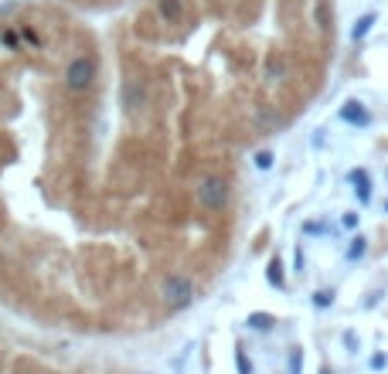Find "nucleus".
<instances>
[{"mask_svg":"<svg viewBox=\"0 0 388 374\" xmlns=\"http://www.w3.org/2000/svg\"><path fill=\"white\" fill-rule=\"evenodd\" d=\"M99 75V62L93 55H79V58H72L69 62V68H65V75H62V82H65V89L69 92H86V89H93V82H96Z\"/></svg>","mask_w":388,"mask_h":374,"instance_id":"1","label":"nucleus"},{"mask_svg":"<svg viewBox=\"0 0 388 374\" xmlns=\"http://www.w3.org/2000/svg\"><path fill=\"white\" fill-rule=\"evenodd\" d=\"M160 292H164V303L174 306V310H184L188 303L194 299V282L181 273H171L167 279L160 282Z\"/></svg>","mask_w":388,"mask_h":374,"instance_id":"2","label":"nucleus"},{"mask_svg":"<svg viewBox=\"0 0 388 374\" xmlns=\"http://www.w3.org/2000/svg\"><path fill=\"white\" fill-rule=\"evenodd\" d=\"M194 197H197L201 208L221 211V208L228 204V184H225L221 177H204V181L197 184V190H194Z\"/></svg>","mask_w":388,"mask_h":374,"instance_id":"3","label":"nucleus"},{"mask_svg":"<svg viewBox=\"0 0 388 374\" xmlns=\"http://www.w3.org/2000/svg\"><path fill=\"white\" fill-rule=\"evenodd\" d=\"M147 102H150L147 82H140V79H126V82H123V105H126L130 112L147 109Z\"/></svg>","mask_w":388,"mask_h":374,"instance_id":"4","label":"nucleus"},{"mask_svg":"<svg viewBox=\"0 0 388 374\" xmlns=\"http://www.w3.org/2000/svg\"><path fill=\"white\" fill-rule=\"evenodd\" d=\"M341 119H344L348 126H372V112H368V105L358 102V99H351V102L341 105Z\"/></svg>","mask_w":388,"mask_h":374,"instance_id":"5","label":"nucleus"},{"mask_svg":"<svg viewBox=\"0 0 388 374\" xmlns=\"http://www.w3.org/2000/svg\"><path fill=\"white\" fill-rule=\"evenodd\" d=\"M348 181L354 184V194H358V201H361V204H368V201H372V177H368V171H365V167L351 171V174H348Z\"/></svg>","mask_w":388,"mask_h":374,"instance_id":"6","label":"nucleus"},{"mask_svg":"<svg viewBox=\"0 0 388 374\" xmlns=\"http://www.w3.org/2000/svg\"><path fill=\"white\" fill-rule=\"evenodd\" d=\"M157 14H160L167 24H181V17H184V0H157Z\"/></svg>","mask_w":388,"mask_h":374,"instance_id":"7","label":"nucleus"},{"mask_svg":"<svg viewBox=\"0 0 388 374\" xmlns=\"http://www.w3.org/2000/svg\"><path fill=\"white\" fill-rule=\"evenodd\" d=\"M266 279H269V286H276V289H287V269H283L280 255L269 259V266H266Z\"/></svg>","mask_w":388,"mask_h":374,"instance_id":"8","label":"nucleus"},{"mask_svg":"<svg viewBox=\"0 0 388 374\" xmlns=\"http://www.w3.org/2000/svg\"><path fill=\"white\" fill-rule=\"evenodd\" d=\"M375 21H378L375 14H365V17H358V24L351 27V38H354V41H361V38H365V34L375 27Z\"/></svg>","mask_w":388,"mask_h":374,"instance_id":"9","label":"nucleus"},{"mask_svg":"<svg viewBox=\"0 0 388 374\" xmlns=\"http://www.w3.org/2000/svg\"><path fill=\"white\" fill-rule=\"evenodd\" d=\"M365 252H368V238H365V235L351 238V245H348V259L358 262V259H365Z\"/></svg>","mask_w":388,"mask_h":374,"instance_id":"10","label":"nucleus"},{"mask_svg":"<svg viewBox=\"0 0 388 374\" xmlns=\"http://www.w3.org/2000/svg\"><path fill=\"white\" fill-rule=\"evenodd\" d=\"M283 75H287V62L273 55V58L266 62V79H283Z\"/></svg>","mask_w":388,"mask_h":374,"instance_id":"11","label":"nucleus"},{"mask_svg":"<svg viewBox=\"0 0 388 374\" xmlns=\"http://www.w3.org/2000/svg\"><path fill=\"white\" fill-rule=\"evenodd\" d=\"M276 323V316H269V313H249V327L252 330H269Z\"/></svg>","mask_w":388,"mask_h":374,"instance_id":"12","label":"nucleus"},{"mask_svg":"<svg viewBox=\"0 0 388 374\" xmlns=\"http://www.w3.org/2000/svg\"><path fill=\"white\" fill-rule=\"evenodd\" d=\"M0 45H7L10 51H17V45H21V31H14V27H3V31H0Z\"/></svg>","mask_w":388,"mask_h":374,"instance_id":"13","label":"nucleus"},{"mask_svg":"<svg viewBox=\"0 0 388 374\" xmlns=\"http://www.w3.org/2000/svg\"><path fill=\"white\" fill-rule=\"evenodd\" d=\"M313 306H317V310L334 306V289H317V292H313Z\"/></svg>","mask_w":388,"mask_h":374,"instance_id":"14","label":"nucleus"},{"mask_svg":"<svg viewBox=\"0 0 388 374\" xmlns=\"http://www.w3.org/2000/svg\"><path fill=\"white\" fill-rule=\"evenodd\" d=\"M21 38H24L27 45H34V48H41V34H38L34 27H27V24H24V27H21Z\"/></svg>","mask_w":388,"mask_h":374,"instance_id":"15","label":"nucleus"},{"mask_svg":"<svg viewBox=\"0 0 388 374\" xmlns=\"http://www.w3.org/2000/svg\"><path fill=\"white\" fill-rule=\"evenodd\" d=\"M256 167H259V171H269V167H273V153H269V150H259V153H256Z\"/></svg>","mask_w":388,"mask_h":374,"instance_id":"16","label":"nucleus"},{"mask_svg":"<svg viewBox=\"0 0 388 374\" xmlns=\"http://www.w3.org/2000/svg\"><path fill=\"white\" fill-rule=\"evenodd\" d=\"M235 368H239V374H252V364H249V358L242 351H235Z\"/></svg>","mask_w":388,"mask_h":374,"instance_id":"17","label":"nucleus"},{"mask_svg":"<svg viewBox=\"0 0 388 374\" xmlns=\"http://www.w3.org/2000/svg\"><path fill=\"white\" fill-rule=\"evenodd\" d=\"M300 364H303V351H293L290 354V374H300Z\"/></svg>","mask_w":388,"mask_h":374,"instance_id":"18","label":"nucleus"},{"mask_svg":"<svg viewBox=\"0 0 388 374\" xmlns=\"http://www.w3.org/2000/svg\"><path fill=\"white\" fill-rule=\"evenodd\" d=\"M368 364H372V371H382V368L388 364V358H385V354H375V358H372Z\"/></svg>","mask_w":388,"mask_h":374,"instance_id":"19","label":"nucleus"},{"mask_svg":"<svg viewBox=\"0 0 388 374\" xmlns=\"http://www.w3.org/2000/svg\"><path fill=\"white\" fill-rule=\"evenodd\" d=\"M341 225H344V228H358V214H354V211H348V214L341 218Z\"/></svg>","mask_w":388,"mask_h":374,"instance_id":"20","label":"nucleus"},{"mask_svg":"<svg viewBox=\"0 0 388 374\" xmlns=\"http://www.w3.org/2000/svg\"><path fill=\"white\" fill-rule=\"evenodd\" d=\"M293 266H296V273H303V266H306V259H303V249H296V252H293Z\"/></svg>","mask_w":388,"mask_h":374,"instance_id":"21","label":"nucleus"},{"mask_svg":"<svg viewBox=\"0 0 388 374\" xmlns=\"http://www.w3.org/2000/svg\"><path fill=\"white\" fill-rule=\"evenodd\" d=\"M344 344H348L351 351H358V340H354V334H344Z\"/></svg>","mask_w":388,"mask_h":374,"instance_id":"22","label":"nucleus"}]
</instances>
